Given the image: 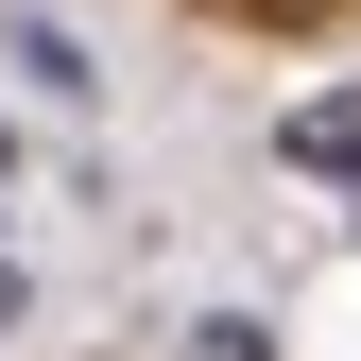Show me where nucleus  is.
Segmentation results:
<instances>
[{
	"label": "nucleus",
	"mask_w": 361,
	"mask_h": 361,
	"mask_svg": "<svg viewBox=\"0 0 361 361\" xmlns=\"http://www.w3.org/2000/svg\"><path fill=\"white\" fill-rule=\"evenodd\" d=\"M293 155L310 172H361V104H293Z\"/></svg>",
	"instance_id": "1"
}]
</instances>
